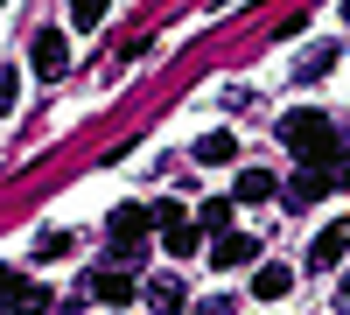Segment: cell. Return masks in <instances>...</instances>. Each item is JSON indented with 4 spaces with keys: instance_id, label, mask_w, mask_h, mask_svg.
I'll return each mask as SVG.
<instances>
[{
    "instance_id": "7",
    "label": "cell",
    "mask_w": 350,
    "mask_h": 315,
    "mask_svg": "<svg viewBox=\"0 0 350 315\" xmlns=\"http://www.w3.org/2000/svg\"><path fill=\"white\" fill-rule=\"evenodd\" d=\"M148 301H154V315H183V308H189V288H183L175 273H154V280H148Z\"/></svg>"
},
{
    "instance_id": "13",
    "label": "cell",
    "mask_w": 350,
    "mask_h": 315,
    "mask_svg": "<svg viewBox=\"0 0 350 315\" xmlns=\"http://www.w3.org/2000/svg\"><path fill=\"white\" fill-rule=\"evenodd\" d=\"M231 204H239V196H211L196 224H203V232H217V238H224V232H231Z\"/></svg>"
},
{
    "instance_id": "12",
    "label": "cell",
    "mask_w": 350,
    "mask_h": 315,
    "mask_svg": "<svg viewBox=\"0 0 350 315\" xmlns=\"http://www.w3.org/2000/svg\"><path fill=\"white\" fill-rule=\"evenodd\" d=\"M231 154H239V140H231L224 126H217V133H203V140H196V161H203V168H224Z\"/></svg>"
},
{
    "instance_id": "9",
    "label": "cell",
    "mask_w": 350,
    "mask_h": 315,
    "mask_svg": "<svg viewBox=\"0 0 350 315\" xmlns=\"http://www.w3.org/2000/svg\"><path fill=\"white\" fill-rule=\"evenodd\" d=\"M231 196H239V204H267V196H280V182L267 176V168H245V176L231 182Z\"/></svg>"
},
{
    "instance_id": "10",
    "label": "cell",
    "mask_w": 350,
    "mask_h": 315,
    "mask_svg": "<svg viewBox=\"0 0 350 315\" xmlns=\"http://www.w3.org/2000/svg\"><path fill=\"white\" fill-rule=\"evenodd\" d=\"M161 245H168V260H196L203 252V224H168Z\"/></svg>"
},
{
    "instance_id": "11",
    "label": "cell",
    "mask_w": 350,
    "mask_h": 315,
    "mask_svg": "<svg viewBox=\"0 0 350 315\" xmlns=\"http://www.w3.org/2000/svg\"><path fill=\"white\" fill-rule=\"evenodd\" d=\"M287 288H295V273H287L280 260H267V266H259V273H252V295H259V301H280Z\"/></svg>"
},
{
    "instance_id": "1",
    "label": "cell",
    "mask_w": 350,
    "mask_h": 315,
    "mask_svg": "<svg viewBox=\"0 0 350 315\" xmlns=\"http://www.w3.org/2000/svg\"><path fill=\"white\" fill-rule=\"evenodd\" d=\"M280 140H287L308 168H329V154H336V120H329V112H287V120H280Z\"/></svg>"
},
{
    "instance_id": "17",
    "label": "cell",
    "mask_w": 350,
    "mask_h": 315,
    "mask_svg": "<svg viewBox=\"0 0 350 315\" xmlns=\"http://www.w3.org/2000/svg\"><path fill=\"white\" fill-rule=\"evenodd\" d=\"M154 224H161V232H168V224H189V210L175 204V196H161V204H154Z\"/></svg>"
},
{
    "instance_id": "14",
    "label": "cell",
    "mask_w": 350,
    "mask_h": 315,
    "mask_svg": "<svg viewBox=\"0 0 350 315\" xmlns=\"http://www.w3.org/2000/svg\"><path fill=\"white\" fill-rule=\"evenodd\" d=\"M329 64H336V42H315V49L301 56V64H295V77H323Z\"/></svg>"
},
{
    "instance_id": "20",
    "label": "cell",
    "mask_w": 350,
    "mask_h": 315,
    "mask_svg": "<svg viewBox=\"0 0 350 315\" xmlns=\"http://www.w3.org/2000/svg\"><path fill=\"white\" fill-rule=\"evenodd\" d=\"M112 315H120V308H112Z\"/></svg>"
},
{
    "instance_id": "15",
    "label": "cell",
    "mask_w": 350,
    "mask_h": 315,
    "mask_svg": "<svg viewBox=\"0 0 350 315\" xmlns=\"http://www.w3.org/2000/svg\"><path fill=\"white\" fill-rule=\"evenodd\" d=\"M112 14V0H70V28H98Z\"/></svg>"
},
{
    "instance_id": "3",
    "label": "cell",
    "mask_w": 350,
    "mask_h": 315,
    "mask_svg": "<svg viewBox=\"0 0 350 315\" xmlns=\"http://www.w3.org/2000/svg\"><path fill=\"white\" fill-rule=\"evenodd\" d=\"M28 70H36L42 84H56L70 70V42H64V28H36V42H28Z\"/></svg>"
},
{
    "instance_id": "5",
    "label": "cell",
    "mask_w": 350,
    "mask_h": 315,
    "mask_svg": "<svg viewBox=\"0 0 350 315\" xmlns=\"http://www.w3.org/2000/svg\"><path fill=\"white\" fill-rule=\"evenodd\" d=\"M343 252H350V217H329L323 232L308 238V273H329V266L343 260Z\"/></svg>"
},
{
    "instance_id": "19",
    "label": "cell",
    "mask_w": 350,
    "mask_h": 315,
    "mask_svg": "<svg viewBox=\"0 0 350 315\" xmlns=\"http://www.w3.org/2000/svg\"><path fill=\"white\" fill-rule=\"evenodd\" d=\"M343 308H350V288H343Z\"/></svg>"
},
{
    "instance_id": "8",
    "label": "cell",
    "mask_w": 350,
    "mask_h": 315,
    "mask_svg": "<svg viewBox=\"0 0 350 315\" xmlns=\"http://www.w3.org/2000/svg\"><path fill=\"white\" fill-rule=\"evenodd\" d=\"M42 308H49V288H36L28 273H14L8 280V315H42Z\"/></svg>"
},
{
    "instance_id": "18",
    "label": "cell",
    "mask_w": 350,
    "mask_h": 315,
    "mask_svg": "<svg viewBox=\"0 0 350 315\" xmlns=\"http://www.w3.org/2000/svg\"><path fill=\"white\" fill-rule=\"evenodd\" d=\"M343 21H350V0H343Z\"/></svg>"
},
{
    "instance_id": "6",
    "label": "cell",
    "mask_w": 350,
    "mask_h": 315,
    "mask_svg": "<svg viewBox=\"0 0 350 315\" xmlns=\"http://www.w3.org/2000/svg\"><path fill=\"white\" fill-rule=\"evenodd\" d=\"M252 260H259V238H252V232H224V238L211 245V266H224V273H231V266H252Z\"/></svg>"
},
{
    "instance_id": "2",
    "label": "cell",
    "mask_w": 350,
    "mask_h": 315,
    "mask_svg": "<svg viewBox=\"0 0 350 315\" xmlns=\"http://www.w3.org/2000/svg\"><path fill=\"white\" fill-rule=\"evenodd\" d=\"M148 224H154V210H140V204H120V210L105 217V232H112V260H120V266L140 260V245H148Z\"/></svg>"
},
{
    "instance_id": "16",
    "label": "cell",
    "mask_w": 350,
    "mask_h": 315,
    "mask_svg": "<svg viewBox=\"0 0 350 315\" xmlns=\"http://www.w3.org/2000/svg\"><path fill=\"white\" fill-rule=\"evenodd\" d=\"M70 245H77L70 232H42V238H36V260H64V252H70Z\"/></svg>"
},
{
    "instance_id": "4",
    "label": "cell",
    "mask_w": 350,
    "mask_h": 315,
    "mask_svg": "<svg viewBox=\"0 0 350 315\" xmlns=\"http://www.w3.org/2000/svg\"><path fill=\"white\" fill-rule=\"evenodd\" d=\"M84 295L92 301H105V308H126L133 295H148L133 273H120V266H92V280H84Z\"/></svg>"
}]
</instances>
